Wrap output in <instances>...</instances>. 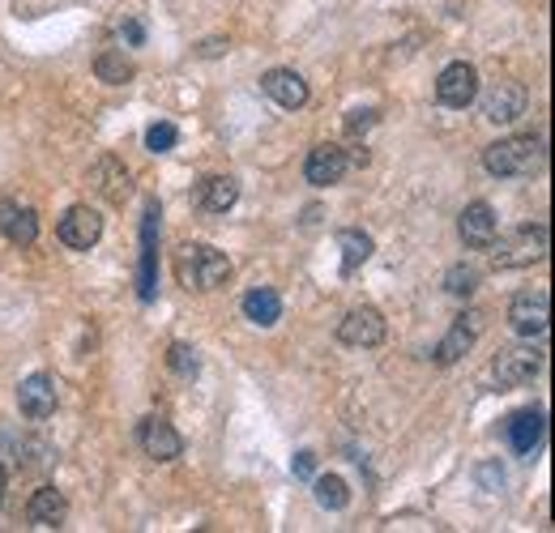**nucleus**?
<instances>
[{
    "label": "nucleus",
    "mask_w": 555,
    "mask_h": 533,
    "mask_svg": "<svg viewBox=\"0 0 555 533\" xmlns=\"http://www.w3.org/2000/svg\"><path fill=\"white\" fill-rule=\"evenodd\" d=\"M543 137L534 133H517V137H504L496 145H487L483 150V167L491 175H500V180H513V175H534L538 167H543Z\"/></svg>",
    "instance_id": "obj_1"
},
{
    "label": "nucleus",
    "mask_w": 555,
    "mask_h": 533,
    "mask_svg": "<svg viewBox=\"0 0 555 533\" xmlns=\"http://www.w3.org/2000/svg\"><path fill=\"white\" fill-rule=\"evenodd\" d=\"M176 278L184 290H218L231 278V261L210 244H184L176 252Z\"/></svg>",
    "instance_id": "obj_2"
},
{
    "label": "nucleus",
    "mask_w": 555,
    "mask_h": 533,
    "mask_svg": "<svg viewBox=\"0 0 555 533\" xmlns=\"http://www.w3.org/2000/svg\"><path fill=\"white\" fill-rule=\"evenodd\" d=\"M547 226L543 222H530V226H517L513 235H504L500 244L491 239V265L496 269H521V265H534V261H543L547 256Z\"/></svg>",
    "instance_id": "obj_3"
},
{
    "label": "nucleus",
    "mask_w": 555,
    "mask_h": 533,
    "mask_svg": "<svg viewBox=\"0 0 555 533\" xmlns=\"http://www.w3.org/2000/svg\"><path fill=\"white\" fill-rule=\"evenodd\" d=\"M509 325H513V333L526 337V342L547 337V329H551V295L547 290H526V295H517L509 303Z\"/></svg>",
    "instance_id": "obj_4"
},
{
    "label": "nucleus",
    "mask_w": 555,
    "mask_h": 533,
    "mask_svg": "<svg viewBox=\"0 0 555 533\" xmlns=\"http://www.w3.org/2000/svg\"><path fill=\"white\" fill-rule=\"evenodd\" d=\"M436 99L444 107H453V111H462V107H470L474 99H479V73H474V64L457 60V64H449V69H440Z\"/></svg>",
    "instance_id": "obj_5"
},
{
    "label": "nucleus",
    "mask_w": 555,
    "mask_h": 533,
    "mask_svg": "<svg viewBox=\"0 0 555 533\" xmlns=\"http://www.w3.org/2000/svg\"><path fill=\"white\" fill-rule=\"evenodd\" d=\"M60 244L73 248V252H90L94 244L103 239V218H99V209H90V205H73L65 218H60Z\"/></svg>",
    "instance_id": "obj_6"
},
{
    "label": "nucleus",
    "mask_w": 555,
    "mask_h": 533,
    "mask_svg": "<svg viewBox=\"0 0 555 533\" xmlns=\"http://www.w3.org/2000/svg\"><path fill=\"white\" fill-rule=\"evenodd\" d=\"M385 316H380L376 308H351L342 316L338 325V342L342 346H355V350H368V346H380L385 342Z\"/></svg>",
    "instance_id": "obj_7"
},
{
    "label": "nucleus",
    "mask_w": 555,
    "mask_h": 533,
    "mask_svg": "<svg viewBox=\"0 0 555 533\" xmlns=\"http://www.w3.org/2000/svg\"><path fill=\"white\" fill-rule=\"evenodd\" d=\"M538 371H543V350H534V346H504L496 354V380L509 384V389L530 384Z\"/></svg>",
    "instance_id": "obj_8"
},
{
    "label": "nucleus",
    "mask_w": 555,
    "mask_h": 533,
    "mask_svg": "<svg viewBox=\"0 0 555 533\" xmlns=\"http://www.w3.org/2000/svg\"><path fill=\"white\" fill-rule=\"evenodd\" d=\"M158 205H146V222H141V273H137V295L141 303H154L158 295V248H154V235H158Z\"/></svg>",
    "instance_id": "obj_9"
},
{
    "label": "nucleus",
    "mask_w": 555,
    "mask_h": 533,
    "mask_svg": "<svg viewBox=\"0 0 555 533\" xmlns=\"http://www.w3.org/2000/svg\"><path fill=\"white\" fill-rule=\"evenodd\" d=\"M479 333H483V312H462V316L453 320V329L440 337V346H436L432 359H436L440 367H453L474 342H479Z\"/></svg>",
    "instance_id": "obj_10"
},
{
    "label": "nucleus",
    "mask_w": 555,
    "mask_h": 533,
    "mask_svg": "<svg viewBox=\"0 0 555 533\" xmlns=\"http://www.w3.org/2000/svg\"><path fill=\"white\" fill-rule=\"evenodd\" d=\"M526 103H530V90L526 86H521V82H500V86L487 90L483 116L491 124H513V120L526 116Z\"/></svg>",
    "instance_id": "obj_11"
},
{
    "label": "nucleus",
    "mask_w": 555,
    "mask_h": 533,
    "mask_svg": "<svg viewBox=\"0 0 555 533\" xmlns=\"http://www.w3.org/2000/svg\"><path fill=\"white\" fill-rule=\"evenodd\" d=\"M543 435H547L543 410H517V414H509V423H504V440H509V448L517 457H534L538 444H543Z\"/></svg>",
    "instance_id": "obj_12"
},
{
    "label": "nucleus",
    "mask_w": 555,
    "mask_h": 533,
    "mask_svg": "<svg viewBox=\"0 0 555 533\" xmlns=\"http://www.w3.org/2000/svg\"><path fill=\"white\" fill-rule=\"evenodd\" d=\"M346 167H351V158H346L342 145H312L308 150V163H304V180L316 184V188H329V184H338Z\"/></svg>",
    "instance_id": "obj_13"
},
{
    "label": "nucleus",
    "mask_w": 555,
    "mask_h": 533,
    "mask_svg": "<svg viewBox=\"0 0 555 533\" xmlns=\"http://www.w3.org/2000/svg\"><path fill=\"white\" fill-rule=\"evenodd\" d=\"M496 231H500V218H496V209H491L487 201L466 205L462 218H457V235H462L466 248H491Z\"/></svg>",
    "instance_id": "obj_14"
},
{
    "label": "nucleus",
    "mask_w": 555,
    "mask_h": 533,
    "mask_svg": "<svg viewBox=\"0 0 555 533\" xmlns=\"http://www.w3.org/2000/svg\"><path fill=\"white\" fill-rule=\"evenodd\" d=\"M0 235L13 248H30L39 239V214L22 201H0Z\"/></svg>",
    "instance_id": "obj_15"
},
{
    "label": "nucleus",
    "mask_w": 555,
    "mask_h": 533,
    "mask_svg": "<svg viewBox=\"0 0 555 533\" xmlns=\"http://www.w3.org/2000/svg\"><path fill=\"white\" fill-rule=\"evenodd\" d=\"M18 406L26 418H35V423H43V418L56 414V380L43 376V371H35V376H26L18 384Z\"/></svg>",
    "instance_id": "obj_16"
},
{
    "label": "nucleus",
    "mask_w": 555,
    "mask_h": 533,
    "mask_svg": "<svg viewBox=\"0 0 555 533\" xmlns=\"http://www.w3.org/2000/svg\"><path fill=\"white\" fill-rule=\"evenodd\" d=\"M137 440L141 448H146V457L150 461H176L180 452H184V440H180V431L167 423V418H146L137 431Z\"/></svg>",
    "instance_id": "obj_17"
},
{
    "label": "nucleus",
    "mask_w": 555,
    "mask_h": 533,
    "mask_svg": "<svg viewBox=\"0 0 555 533\" xmlns=\"http://www.w3.org/2000/svg\"><path fill=\"white\" fill-rule=\"evenodd\" d=\"M261 90L274 99L278 107H304L308 103V82L299 77L295 69H269L265 77H261Z\"/></svg>",
    "instance_id": "obj_18"
},
{
    "label": "nucleus",
    "mask_w": 555,
    "mask_h": 533,
    "mask_svg": "<svg viewBox=\"0 0 555 533\" xmlns=\"http://www.w3.org/2000/svg\"><path fill=\"white\" fill-rule=\"evenodd\" d=\"M65 516H69V499L60 495L56 487H39L35 495H30L26 521L35 529H56V525H65Z\"/></svg>",
    "instance_id": "obj_19"
},
{
    "label": "nucleus",
    "mask_w": 555,
    "mask_h": 533,
    "mask_svg": "<svg viewBox=\"0 0 555 533\" xmlns=\"http://www.w3.org/2000/svg\"><path fill=\"white\" fill-rule=\"evenodd\" d=\"M235 201H240V184H235L231 175H210V180H201V188H197V205L205 214H227Z\"/></svg>",
    "instance_id": "obj_20"
},
{
    "label": "nucleus",
    "mask_w": 555,
    "mask_h": 533,
    "mask_svg": "<svg viewBox=\"0 0 555 533\" xmlns=\"http://www.w3.org/2000/svg\"><path fill=\"white\" fill-rule=\"evenodd\" d=\"M90 184L99 188L107 201H116V205L129 197V188H133L129 184V171H124L116 158H99V163H94V171H90Z\"/></svg>",
    "instance_id": "obj_21"
},
{
    "label": "nucleus",
    "mask_w": 555,
    "mask_h": 533,
    "mask_svg": "<svg viewBox=\"0 0 555 533\" xmlns=\"http://www.w3.org/2000/svg\"><path fill=\"white\" fill-rule=\"evenodd\" d=\"M244 316L252 320V325H261V329H274L278 320H282V299H278V290H269V286L248 290V295H244Z\"/></svg>",
    "instance_id": "obj_22"
},
{
    "label": "nucleus",
    "mask_w": 555,
    "mask_h": 533,
    "mask_svg": "<svg viewBox=\"0 0 555 533\" xmlns=\"http://www.w3.org/2000/svg\"><path fill=\"white\" fill-rule=\"evenodd\" d=\"M94 77L107 86H124L133 77V60L124 56V47H107V52H99V60H94Z\"/></svg>",
    "instance_id": "obj_23"
},
{
    "label": "nucleus",
    "mask_w": 555,
    "mask_h": 533,
    "mask_svg": "<svg viewBox=\"0 0 555 533\" xmlns=\"http://www.w3.org/2000/svg\"><path fill=\"white\" fill-rule=\"evenodd\" d=\"M338 248H342V273H355V269L372 256V235H363V231H342V235H338Z\"/></svg>",
    "instance_id": "obj_24"
},
{
    "label": "nucleus",
    "mask_w": 555,
    "mask_h": 533,
    "mask_svg": "<svg viewBox=\"0 0 555 533\" xmlns=\"http://www.w3.org/2000/svg\"><path fill=\"white\" fill-rule=\"evenodd\" d=\"M312 491H316V504L329 508V512H342L346 504H351V487L338 478V474H325V478H316L312 482Z\"/></svg>",
    "instance_id": "obj_25"
},
{
    "label": "nucleus",
    "mask_w": 555,
    "mask_h": 533,
    "mask_svg": "<svg viewBox=\"0 0 555 533\" xmlns=\"http://www.w3.org/2000/svg\"><path fill=\"white\" fill-rule=\"evenodd\" d=\"M167 367L176 371L180 380H193L197 371H201V359H197V350L188 346V342H171V350H167Z\"/></svg>",
    "instance_id": "obj_26"
},
{
    "label": "nucleus",
    "mask_w": 555,
    "mask_h": 533,
    "mask_svg": "<svg viewBox=\"0 0 555 533\" xmlns=\"http://www.w3.org/2000/svg\"><path fill=\"white\" fill-rule=\"evenodd\" d=\"M474 286H479V269H470V265H453L444 273V290H449L453 299H470Z\"/></svg>",
    "instance_id": "obj_27"
},
{
    "label": "nucleus",
    "mask_w": 555,
    "mask_h": 533,
    "mask_svg": "<svg viewBox=\"0 0 555 533\" xmlns=\"http://www.w3.org/2000/svg\"><path fill=\"white\" fill-rule=\"evenodd\" d=\"M176 141H180V128L176 124H167V120H158L146 128V145L154 154H167V150H176Z\"/></svg>",
    "instance_id": "obj_28"
},
{
    "label": "nucleus",
    "mask_w": 555,
    "mask_h": 533,
    "mask_svg": "<svg viewBox=\"0 0 555 533\" xmlns=\"http://www.w3.org/2000/svg\"><path fill=\"white\" fill-rule=\"evenodd\" d=\"M116 35H120L124 47H141V43H146V22H141V18H124L116 26Z\"/></svg>",
    "instance_id": "obj_29"
},
{
    "label": "nucleus",
    "mask_w": 555,
    "mask_h": 533,
    "mask_svg": "<svg viewBox=\"0 0 555 533\" xmlns=\"http://www.w3.org/2000/svg\"><path fill=\"white\" fill-rule=\"evenodd\" d=\"M291 474L304 478V482H312V474H316V452H299V457L291 461Z\"/></svg>",
    "instance_id": "obj_30"
},
{
    "label": "nucleus",
    "mask_w": 555,
    "mask_h": 533,
    "mask_svg": "<svg viewBox=\"0 0 555 533\" xmlns=\"http://www.w3.org/2000/svg\"><path fill=\"white\" fill-rule=\"evenodd\" d=\"M376 124V111H351V120H346V133H368Z\"/></svg>",
    "instance_id": "obj_31"
},
{
    "label": "nucleus",
    "mask_w": 555,
    "mask_h": 533,
    "mask_svg": "<svg viewBox=\"0 0 555 533\" xmlns=\"http://www.w3.org/2000/svg\"><path fill=\"white\" fill-rule=\"evenodd\" d=\"M218 52H222V39H210V43L201 47V56H218Z\"/></svg>",
    "instance_id": "obj_32"
},
{
    "label": "nucleus",
    "mask_w": 555,
    "mask_h": 533,
    "mask_svg": "<svg viewBox=\"0 0 555 533\" xmlns=\"http://www.w3.org/2000/svg\"><path fill=\"white\" fill-rule=\"evenodd\" d=\"M5 487H9V478H5V470H0V499H5Z\"/></svg>",
    "instance_id": "obj_33"
}]
</instances>
